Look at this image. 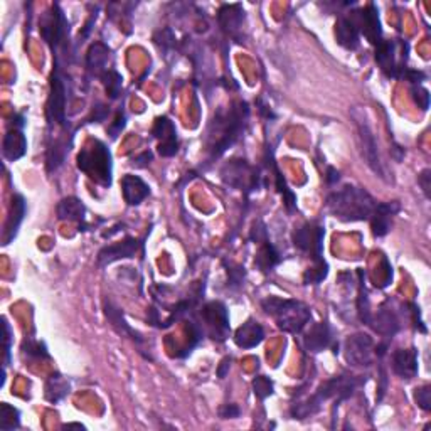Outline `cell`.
Returning <instances> with one entry per match:
<instances>
[{
  "mask_svg": "<svg viewBox=\"0 0 431 431\" xmlns=\"http://www.w3.org/2000/svg\"><path fill=\"white\" fill-rule=\"evenodd\" d=\"M263 339H265V331L253 319L246 320L234 333V342L241 349H253L262 344Z\"/></svg>",
  "mask_w": 431,
  "mask_h": 431,
  "instance_id": "603a6c76",
  "label": "cell"
},
{
  "mask_svg": "<svg viewBox=\"0 0 431 431\" xmlns=\"http://www.w3.org/2000/svg\"><path fill=\"white\" fill-rule=\"evenodd\" d=\"M56 213H58L61 221L84 222V219H86V206L78 197H64L58 204Z\"/></svg>",
  "mask_w": 431,
  "mask_h": 431,
  "instance_id": "83f0119b",
  "label": "cell"
},
{
  "mask_svg": "<svg viewBox=\"0 0 431 431\" xmlns=\"http://www.w3.org/2000/svg\"><path fill=\"white\" fill-rule=\"evenodd\" d=\"M411 96L414 103L418 105V108H421L423 112H426V109L430 108V91L426 88H423L421 84H413Z\"/></svg>",
  "mask_w": 431,
  "mask_h": 431,
  "instance_id": "74e56055",
  "label": "cell"
},
{
  "mask_svg": "<svg viewBox=\"0 0 431 431\" xmlns=\"http://www.w3.org/2000/svg\"><path fill=\"white\" fill-rule=\"evenodd\" d=\"M66 150H68L66 145H63L61 142H56V144L52 145L50 153H47V170H50V172L56 170L61 164H63Z\"/></svg>",
  "mask_w": 431,
  "mask_h": 431,
  "instance_id": "d590c367",
  "label": "cell"
},
{
  "mask_svg": "<svg viewBox=\"0 0 431 431\" xmlns=\"http://www.w3.org/2000/svg\"><path fill=\"white\" fill-rule=\"evenodd\" d=\"M149 324H152L153 327H160L162 328V320L158 319V312L156 308H149Z\"/></svg>",
  "mask_w": 431,
  "mask_h": 431,
  "instance_id": "f5cc1de1",
  "label": "cell"
},
{
  "mask_svg": "<svg viewBox=\"0 0 431 431\" xmlns=\"http://www.w3.org/2000/svg\"><path fill=\"white\" fill-rule=\"evenodd\" d=\"M408 51V44L402 40H381L376 46V63L388 78H402Z\"/></svg>",
  "mask_w": 431,
  "mask_h": 431,
  "instance_id": "8992f818",
  "label": "cell"
},
{
  "mask_svg": "<svg viewBox=\"0 0 431 431\" xmlns=\"http://www.w3.org/2000/svg\"><path fill=\"white\" fill-rule=\"evenodd\" d=\"M258 172L245 160H231L221 169V179L229 187L239 190H255L259 187Z\"/></svg>",
  "mask_w": 431,
  "mask_h": 431,
  "instance_id": "52a82bcc",
  "label": "cell"
},
{
  "mask_svg": "<svg viewBox=\"0 0 431 431\" xmlns=\"http://www.w3.org/2000/svg\"><path fill=\"white\" fill-rule=\"evenodd\" d=\"M371 325L379 335L386 337V339H393L396 332L400 331V319H398L396 312L384 303L381 305L377 314L372 315Z\"/></svg>",
  "mask_w": 431,
  "mask_h": 431,
  "instance_id": "ffe728a7",
  "label": "cell"
},
{
  "mask_svg": "<svg viewBox=\"0 0 431 431\" xmlns=\"http://www.w3.org/2000/svg\"><path fill=\"white\" fill-rule=\"evenodd\" d=\"M19 426H20L19 409L10 406L9 402H2V404H0V430L12 431L17 430Z\"/></svg>",
  "mask_w": 431,
  "mask_h": 431,
  "instance_id": "4dcf8cb0",
  "label": "cell"
},
{
  "mask_svg": "<svg viewBox=\"0 0 431 431\" xmlns=\"http://www.w3.org/2000/svg\"><path fill=\"white\" fill-rule=\"evenodd\" d=\"M3 332H6V365L10 363V340H12V328L9 322L3 319Z\"/></svg>",
  "mask_w": 431,
  "mask_h": 431,
  "instance_id": "681fc988",
  "label": "cell"
},
{
  "mask_svg": "<svg viewBox=\"0 0 431 431\" xmlns=\"http://www.w3.org/2000/svg\"><path fill=\"white\" fill-rule=\"evenodd\" d=\"M78 169L95 181L96 184L112 186V153L107 145L100 140H91L78 153Z\"/></svg>",
  "mask_w": 431,
  "mask_h": 431,
  "instance_id": "277c9868",
  "label": "cell"
},
{
  "mask_svg": "<svg viewBox=\"0 0 431 431\" xmlns=\"http://www.w3.org/2000/svg\"><path fill=\"white\" fill-rule=\"evenodd\" d=\"M333 340V332L331 325L327 322H319L314 324L308 332L303 337V347L305 351L312 354H319L325 351L327 347H331Z\"/></svg>",
  "mask_w": 431,
  "mask_h": 431,
  "instance_id": "e0dca14e",
  "label": "cell"
},
{
  "mask_svg": "<svg viewBox=\"0 0 431 431\" xmlns=\"http://www.w3.org/2000/svg\"><path fill=\"white\" fill-rule=\"evenodd\" d=\"M393 371L402 379H413L418 374L416 349H400L393 354Z\"/></svg>",
  "mask_w": 431,
  "mask_h": 431,
  "instance_id": "44dd1931",
  "label": "cell"
},
{
  "mask_svg": "<svg viewBox=\"0 0 431 431\" xmlns=\"http://www.w3.org/2000/svg\"><path fill=\"white\" fill-rule=\"evenodd\" d=\"M39 32L43 39L50 44L51 47H58L63 43L64 36L68 32V20L64 17V12L56 3L46 14L43 15L39 22Z\"/></svg>",
  "mask_w": 431,
  "mask_h": 431,
  "instance_id": "8fae6325",
  "label": "cell"
},
{
  "mask_svg": "<svg viewBox=\"0 0 431 431\" xmlns=\"http://www.w3.org/2000/svg\"><path fill=\"white\" fill-rule=\"evenodd\" d=\"M402 78H404L406 81H409L411 84H420L421 81L426 80V75L423 71H416V69L406 68V71L402 73Z\"/></svg>",
  "mask_w": 431,
  "mask_h": 431,
  "instance_id": "bcb514c9",
  "label": "cell"
},
{
  "mask_svg": "<svg viewBox=\"0 0 431 431\" xmlns=\"http://www.w3.org/2000/svg\"><path fill=\"white\" fill-rule=\"evenodd\" d=\"M121 192L128 206H138L149 197L150 187L138 176H123L121 179Z\"/></svg>",
  "mask_w": 431,
  "mask_h": 431,
  "instance_id": "cb8c5ba5",
  "label": "cell"
},
{
  "mask_svg": "<svg viewBox=\"0 0 431 431\" xmlns=\"http://www.w3.org/2000/svg\"><path fill=\"white\" fill-rule=\"evenodd\" d=\"M273 172H275V181H276V189H278V192L283 196V202L285 207H287L288 213H294L296 209V197L295 194L292 192L290 189L287 187V182H285V179L282 176V172L278 170V167L273 164Z\"/></svg>",
  "mask_w": 431,
  "mask_h": 431,
  "instance_id": "d6a6232c",
  "label": "cell"
},
{
  "mask_svg": "<svg viewBox=\"0 0 431 431\" xmlns=\"http://www.w3.org/2000/svg\"><path fill=\"white\" fill-rule=\"evenodd\" d=\"M2 152L3 157L9 162H15L19 160L20 157H24V153L27 152V140L26 135L22 133V130L12 128L7 132V135L3 137Z\"/></svg>",
  "mask_w": 431,
  "mask_h": 431,
  "instance_id": "484cf974",
  "label": "cell"
},
{
  "mask_svg": "<svg viewBox=\"0 0 431 431\" xmlns=\"http://www.w3.org/2000/svg\"><path fill=\"white\" fill-rule=\"evenodd\" d=\"M414 400H416V404L420 406L421 409L425 411H430L431 409V386H421L414 391Z\"/></svg>",
  "mask_w": 431,
  "mask_h": 431,
  "instance_id": "f35d334b",
  "label": "cell"
},
{
  "mask_svg": "<svg viewBox=\"0 0 431 431\" xmlns=\"http://www.w3.org/2000/svg\"><path fill=\"white\" fill-rule=\"evenodd\" d=\"M328 275V265L325 263V259L320 262H314V266L308 268L303 275V283L305 285H317L324 282Z\"/></svg>",
  "mask_w": 431,
  "mask_h": 431,
  "instance_id": "836d02e7",
  "label": "cell"
},
{
  "mask_svg": "<svg viewBox=\"0 0 431 431\" xmlns=\"http://www.w3.org/2000/svg\"><path fill=\"white\" fill-rule=\"evenodd\" d=\"M22 351L31 359H50V351L43 340L26 339L22 344Z\"/></svg>",
  "mask_w": 431,
  "mask_h": 431,
  "instance_id": "e575fe53",
  "label": "cell"
},
{
  "mask_svg": "<svg viewBox=\"0 0 431 431\" xmlns=\"http://www.w3.org/2000/svg\"><path fill=\"white\" fill-rule=\"evenodd\" d=\"M408 307H409L408 312H409V315H411V320H413L414 327H416L420 332L426 333V327H425V324H423V320H421L420 307H418V305H414V303H408Z\"/></svg>",
  "mask_w": 431,
  "mask_h": 431,
  "instance_id": "7bdbcfd3",
  "label": "cell"
},
{
  "mask_svg": "<svg viewBox=\"0 0 431 431\" xmlns=\"http://www.w3.org/2000/svg\"><path fill=\"white\" fill-rule=\"evenodd\" d=\"M324 236L325 231L322 226H317L314 222H307V225L300 226L294 233V245L303 253L310 255L314 262L324 259Z\"/></svg>",
  "mask_w": 431,
  "mask_h": 431,
  "instance_id": "30bf717a",
  "label": "cell"
},
{
  "mask_svg": "<svg viewBox=\"0 0 431 431\" xmlns=\"http://www.w3.org/2000/svg\"><path fill=\"white\" fill-rule=\"evenodd\" d=\"M201 317L211 339L225 342L229 333V315H227L226 305L222 302L206 303L201 310Z\"/></svg>",
  "mask_w": 431,
  "mask_h": 431,
  "instance_id": "ba28073f",
  "label": "cell"
},
{
  "mask_svg": "<svg viewBox=\"0 0 431 431\" xmlns=\"http://www.w3.org/2000/svg\"><path fill=\"white\" fill-rule=\"evenodd\" d=\"M47 120L50 123H58L61 127L66 125V86L59 73L58 63L54 64V71L51 75V91L47 100Z\"/></svg>",
  "mask_w": 431,
  "mask_h": 431,
  "instance_id": "9c48e42d",
  "label": "cell"
},
{
  "mask_svg": "<svg viewBox=\"0 0 431 431\" xmlns=\"http://www.w3.org/2000/svg\"><path fill=\"white\" fill-rule=\"evenodd\" d=\"M253 389L258 400H266L268 396L273 394V381L266 376H258L253 379Z\"/></svg>",
  "mask_w": 431,
  "mask_h": 431,
  "instance_id": "8d00e7d4",
  "label": "cell"
},
{
  "mask_svg": "<svg viewBox=\"0 0 431 431\" xmlns=\"http://www.w3.org/2000/svg\"><path fill=\"white\" fill-rule=\"evenodd\" d=\"M229 368H231V357H226V359H222V363H221V365H219V369H218V377H219V379H225L227 371H229Z\"/></svg>",
  "mask_w": 431,
  "mask_h": 431,
  "instance_id": "816d5d0a",
  "label": "cell"
},
{
  "mask_svg": "<svg viewBox=\"0 0 431 431\" xmlns=\"http://www.w3.org/2000/svg\"><path fill=\"white\" fill-rule=\"evenodd\" d=\"M24 216H26V201L20 194H14L12 196V204H10V213L7 218L6 226H3V234H2V245L7 246L17 236L20 222L24 221Z\"/></svg>",
  "mask_w": 431,
  "mask_h": 431,
  "instance_id": "ac0fdd59",
  "label": "cell"
},
{
  "mask_svg": "<svg viewBox=\"0 0 431 431\" xmlns=\"http://www.w3.org/2000/svg\"><path fill=\"white\" fill-rule=\"evenodd\" d=\"M325 206L333 218L344 222H356L371 219L377 202L363 187L344 186L327 197Z\"/></svg>",
  "mask_w": 431,
  "mask_h": 431,
  "instance_id": "7a4b0ae2",
  "label": "cell"
},
{
  "mask_svg": "<svg viewBox=\"0 0 431 431\" xmlns=\"http://www.w3.org/2000/svg\"><path fill=\"white\" fill-rule=\"evenodd\" d=\"M335 39L345 50L354 51L361 44V32L357 29V24L354 17H339L335 24Z\"/></svg>",
  "mask_w": 431,
  "mask_h": 431,
  "instance_id": "7402d4cb",
  "label": "cell"
},
{
  "mask_svg": "<svg viewBox=\"0 0 431 431\" xmlns=\"http://www.w3.org/2000/svg\"><path fill=\"white\" fill-rule=\"evenodd\" d=\"M105 315H107L109 325H112L121 337H128V339H132L133 342H137L138 345L144 344V337H142L135 328L130 327L127 320H125L123 312H121L115 303L109 302V300L105 302Z\"/></svg>",
  "mask_w": 431,
  "mask_h": 431,
  "instance_id": "d6986e66",
  "label": "cell"
},
{
  "mask_svg": "<svg viewBox=\"0 0 431 431\" xmlns=\"http://www.w3.org/2000/svg\"><path fill=\"white\" fill-rule=\"evenodd\" d=\"M125 123H127V116H125L121 112H118L115 121L108 127V135L112 138H116L121 133V130L125 128Z\"/></svg>",
  "mask_w": 431,
  "mask_h": 431,
  "instance_id": "b9f144b4",
  "label": "cell"
},
{
  "mask_svg": "<svg viewBox=\"0 0 431 431\" xmlns=\"http://www.w3.org/2000/svg\"><path fill=\"white\" fill-rule=\"evenodd\" d=\"M112 58V51L107 44L95 43L88 50L86 54V68L91 75L101 76L105 71H108V61Z\"/></svg>",
  "mask_w": 431,
  "mask_h": 431,
  "instance_id": "d4e9b609",
  "label": "cell"
},
{
  "mask_svg": "<svg viewBox=\"0 0 431 431\" xmlns=\"http://www.w3.org/2000/svg\"><path fill=\"white\" fill-rule=\"evenodd\" d=\"M152 160H153V153L150 152V150H145L144 153H140V156L132 162V165L138 167V169H144V167H147Z\"/></svg>",
  "mask_w": 431,
  "mask_h": 431,
  "instance_id": "c3c4849f",
  "label": "cell"
},
{
  "mask_svg": "<svg viewBox=\"0 0 431 431\" xmlns=\"http://www.w3.org/2000/svg\"><path fill=\"white\" fill-rule=\"evenodd\" d=\"M262 307L268 315L273 317L278 328L283 332L300 333L312 320L310 308L298 300L268 296L262 302Z\"/></svg>",
  "mask_w": 431,
  "mask_h": 431,
  "instance_id": "3957f363",
  "label": "cell"
},
{
  "mask_svg": "<svg viewBox=\"0 0 431 431\" xmlns=\"http://www.w3.org/2000/svg\"><path fill=\"white\" fill-rule=\"evenodd\" d=\"M280 253L278 250L271 245L270 241H265L262 246H259L258 253H256L255 258V265L263 271V273H270L273 268L280 263Z\"/></svg>",
  "mask_w": 431,
  "mask_h": 431,
  "instance_id": "f546056e",
  "label": "cell"
},
{
  "mask_svg": "<svg viewBox=\"0 0 431 431\" xmlns=\"http://www.w3.org/2000/svg\"><path fill=\"white\" fill-rule=\"evenodd\" d=\"M268 233H266V226L263 225L262 221H256L253 229H251V234H250V239H253V241L259 243V245H263V243L268 241Z\"/></svg>",
  "mask_w": 431,
  "mask_h": 431,
  "instance_id": "60d3db41",
  "label": "cell"
},
{
  "mask_svg": "<svg viewBox=\"0 0 431 431\" xmlns=\"http://www.w3.org/2000/svg\"><path fill=\"white\" fill-rule=\"evenodd\" d=\"M227 275H229V287L231 288H239L241 287L243 280H245V268L241 266H234V268H227Z\"/></svg>",
  "mask_w": 431,
  "mask_h": 431,
  "instance_id": "ab89813d",
  "label": "cell"
},
{
  "mask_svg": "<svg viewBox=\"0 0 431 431\" xmlns=\"http://www.w3.org/2000/svg\"><path fill=\"white\" fill-rule=\"evenodd\" d=\"M372 351H374V340L368 333H354L347 337L344 342V354L345 359L351 365L356 368H365L372 363Z\"/></svg>",
  "mask_w": 431,
  "mask_h": 431,
  "instance_id": "7c38bea8",
  "label": "cell"
},
{
  "mask_svg": "<svg viewBox=\"0 0 431 431\" xmlns=\"http://www.w3.org/2000/svg\"><path fill=\"white\" fill-rule=\"evenodd\" d=\"M152 135L160 140L158 144V153L162 157H174L179 150L177 130L176 125L167 116H158L152 127Z\"/></svg>",
  "mask_w": 431,
  "mask_h": 431,
  "instance_id": "5bb4252c",
  "label": "cell"
},
{
  "mask_svg": "<svg viewBox=\"0 0 431 431\" xmlns=\"http://www.w3.org/2000/svg\"><path fill=\"white\" fill-rule=\"evenodd\" d=\"M239 408L236 404H225L219 408V416L222 418V420H233V418L239 416Z\"/></svg>",
  "mask_w": 431,
  "mask_h": 431,
  "instance_id": "7dc6e473",
  "label": "cell"
},
{
  "mask_svg": "<svg viewBox=\"0 0 431 431\" xmlns=\"http://www.w3.org/2000/svg\"><path fill=\"white\" fill-rule=\"evenodd\" d=\"M325 179H327V184L328 186L337 184V182L340 181V172L337 169H333V167H328V169H327V176H325Z\"/></svg>",
  "mask_w": 431,
  "mask_h": 431,
  "instance_id": "f907efd6",
  "label": "cell"
},
{
  "mask_svg": "<svg viewBox=\"0 0 431 431\" xmlns=\"http://www.w3.org/2000/svg\"><path fill=\"white\" fill-rule=\"evenodd\" d=\"M352 17L356 20L357 29L361 34H364V38L369 43L377 46L382 40V29H381V20H379V12H377L374 3H369L364 9L359 12H352Z\"/></svg>",
  "mask_w": 431,
  "mask_h": 431,
  "instance_id": "4fadbf2b",
  "label": "cell"
},
{
  "mask_svg": "<svg viewBox=\"0 0 431 431\" xmlns=\"http://www.w3.org/2000/svg\"><path fill=\"white\" fill-rule=\"evenodd\" d=\"M219 24L226 32L234 34L236 31H239V27L243 26V20H245V10L239 3H231V6H222L219 9Z\"/></svg>",
  "mask_w": 431,
  "mask_h": 431,
  "instance_id": "4316f807",
  "label": "cell"
},
{
  "mask_svg": "<svg viewBox=\"0 0 431 431\" xmlns=\"http://www.w3.org/2000/svg\"><path fill=\"white\" fill-rule=\"evenodd\" d=\"M138 248H140V241L135 238H125L123 241L105 246L98 253V266L105 268L112 265V263L120 262V259L133 258L137 255Z\"/></svg>",
  "mask_w": 431,
  "mask_h": 431,
  "instance_id": "9a60e30c",
  "label": "cell"
},
{
  "mask_svg": "<svg viewBox=\"0 0 431 431\" xmlns=\"http://www.w3.org/2000/svg\"><path fill=\"white\" fill-rule=\"evenodd\" d=\"M109 115V108L105 107V105H96L95 109H93L91 118H89V123H101V121L107 120V116Z\"/></svg>",
  "mask_w": 431,
  "mask_h": 431,
  "instance_id": "f6af8a7d",
  "label": "cell"
},
{
  "mask_svg": "<svg viewBox=\"0 0 431 431\" xmlns=\"http://www.w3.org/2000/svg\"><path fill=\"white\" fill-rule=\"evenodd\" d=\"M352 118L354 121H356L357 133H359L361 152H363V158L365 160V164H368L369 169H371L376 176L386 179V170L379 156V147H377L376 135H374L371 123H369L368 116H365V112L363 108H354Z\"/></svg>",
  "mask_w": 431,
  "mask_h": 431,
  "instance_id": "5b68a950",
  "label": "cell"
},
{
  "mask_svg": "<svg viewBox=\"0 0 431 431\" xmlns=\"http://www.w3.org/2000/svg\"><path fill=\"white\" fill-rule=\"evenodd\" d=\"M248 115H250V108L245 101H234L227 109L221 108L216 113L209 128V138H214L209 149L211 158L221 157L227 149L233 147L236 140L245 132Z\"/></svg>",
  "mask_w": 431,
  "mask_h": 431,
  "instance_id": "6da1fadb",
  "label": "cell"
},
{
  "mask_svg": "<svg viewBox=\"0 0 431 431\" xmlns=\"http://www.w3.org/2000/svg\"><path fill=\"white\" fill-rule=\"evenodd\" d=\"M69 394V381L63 374L54 372L46 381V400L50 402H59Z\"/></svg>",
  "mask_w": 431,
  "mask_h": 431,
  "instance_id": "f1b7e54d",
  "label": "cell"
},
{
  "mask_svg": "<svg viewBox=\"0 0 431 431\" xmlns=\"http://www.w3.org/2000/svg\"><path fill=\"white\" fill-rule=\"evenodd\" d=\"M393 153H394V158H396L398 162H401L402 160V156H404V149H401L400 145H394Z\"/></svg>",
  "mask_w": 431,
  "mask_h": 431,
  "instance_id": "db71d44e",
  "label": "cell"
},
{
  "mask_svg": "<svg viewBox=\"0 0 431 431\" xmlns=\"http://www.w3.org/2000/svg\"><path fill=\"white\" fill-rule=\"evenodd\" d=\"M418 184H420L421 190L425 192L426 197H431V170L425 169L423 172L418 176Z\"/></svg>",
  "mask_w": 431,
  "mask_h": 431,
  "instance_id": "ee69618b",
  "label": "cell"
},
{
  "mask_svg": "<svg viewBox=\"0 0 431 431\" xmlns=\"http://www.w3.org/2000/svg\"><path fill=\"white\" fill-rule=\"evenodd\" d=\"M64 428H80V430H84L83 425H78V423H69V425H64Z\"/></svg>",
  "mask_w": 431,
  "mask_h": 431,
  "instance_id": "11a10c76",
  "label": "cell"
},
{
  "mask_svg": "<svg viewBox=\"0 0 431 431\" xmlns=\"http://www.w3.org/2000/svg\"><path fill=\"white\" fill-rule=\"evenodd\" d=\"M100 78L105 86V91H107V95L109 96V100H116L121 93V83H123L121 76L118 75L115 69L109 68L108 71H105L103 75L100 76Z\"/></svg>",
  "mask_w": 431,
  "mask_h": 431,
  "instance_id": "1f68e13d",
  "label": "cell"
},
{
  "mask_svg": "<svg viewBox=\"0 0 431 431\" xmlns=\"http://www.w3.org/2000/svg\"><path fill=\"white\" fill-rule=\"evenodd\" d=\"M401 206L398 201H389V202H381V204L376 206L374 213L371 216V226H372V233L377 238H382L389 233L391 229V221L393 218L400 213Z\"/></svg>",
  "mask_w": 431,
  "mask_h": 431,
  "instance_id": "2e32d148",
  "label": "cell"
}]
</instances>
